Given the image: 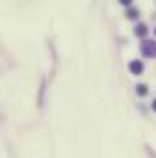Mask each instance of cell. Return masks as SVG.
I'll return each mask as SVG.
<instances>
[{
	"mask_svg": "<svg viewBox=\"0 0 156 158\" xmlns=\"http://www.w3.org/2000/svg\"><path fill=\"white\" fill-rule=\"evenodd\" d=\"M142 53H143L145 57H154L156 55V42H153V40H143V44H142Z\"/></svg>",
	"mask_w": 156,
	"mask_h": 158,
	"instance_id": "6da1fadb",
	"label": "cell"
},
{
	"mask_svg": "<svg viewBox=\"0 0 156 158\" xmlns=\"http://www.w3.org/2000/svg\"><path fill=\"white\" fill-rule=\"evenodd\" d=\"M129 70H130L134 76H138V74L143 72V63H142V61H130V63H129Z\"/></svg>",
	"mask_w": 156,
	"mask_h": 158,
	"instance_id": "7a4b0ae2",
	"label": "cell"
},
{
	"mask_svg": "<svg viewBox=\"0 0 156 158\" xmlns=\"http://www.w3.org/2000/svg\"><path fill=\"white\" fill-rule=\"evenodd\" d=\"M136 35L138 37H145L147 35V26L145 24H138L136 26Z\"/></svg>",
	"mask_w": 156,
	"mask_h": 158,
	"instance_id": "3957f363",
	"label": "cell"
},
{
	"mask_svg": "<svg viewBox=\"0 0 156 158\" xmlns=\"http://www.w3.org/2000/svg\"><path fill=\"white\" fill-rule=\"evenodd\" d=\"M136 90H138V94H140V96H147V86H145V85H138V88H136Z\"/></svg>",
	"mask_w": 156,
	"mask_h": 158,
	"instance_id": "277c9868",
	"label": "cell"
},
{
	"mask_svg": "<svg viewBox=\"0 0 156 158\" xmlns=\"http://www.w3.org/2000/svg\"><path fill=\"white\" fill-rule=\"evenodd\" d=\"M136 15H138L136 9H129V19H136Z\"/></svg>",
	"mask_w": 156,
	"mask_h": 158,
	"instance_id": "5b68a950",
	"label": "cell"
},
{
	"mask_svg": "<svg viewBox=\"0 0 156 158\" xmlns=\"http://www.w3.org/2000/svg\"><path fill=\"white\" fill-rule=\"evenodd\" d=\"M153 109H154V110H156V99H154V101H153Z\"/></svg>",
	"mask_w": 156,
	"mask_h": 158,
	"instance_id": "8992f818",
	"label": "cell"
},
{
	"mask_svg": "<svg viewBox=\"0 0 156 158\" xmlns=\"http://www.w3.org/2000/svg\"><path fill=\"white\" fill-rule=\"evenodd\" d=\"M154 33H156V30H154Z\"/></svg>",
	"mask_w": 156,
	"mask_h": 158,
	"instance_id": "52a82bcc",
	"label": "cell"
}]
</instances>
